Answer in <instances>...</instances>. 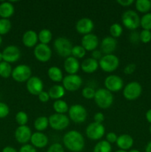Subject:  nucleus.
I'll return each mask as SVG.
<instances>
[{
  "label": "nucleus",
  "mask_w": 151,
  "mask_h": 152,
  "mask_svg": "<svg viewBox=\"0 0 151 152\" xmlns=\"http://www.w3.org/2000/svg\"><path fill=\"white\" fill-rule=\"evenodd\" d=\"M62 141L65 148L71 152H81L85 145L83 135L76 130H70L65 133Z\"/></svg>",
  "instance_id": "1"
},
{
  "label": "nucleus",
  "mask_w": 151,
  "mask_h": 152,
  "mask_svg": "<svg viewBox=\"0 0 151 152\" xmlns=\"http://www.w3.org/2000/svg\"><path fill=\"white\" fill-rule=\"evenodd\" d=\"M113 95L106 88H99L96 91L94 101L97 106L102 109L110 108L113 103Z\"/></svg>",
  "instance_id": "2"
},
{
  "label": "nucleus",
  "mask_w": 151,
  "mask_h": 152,
  "mask_svg": "<svg viewBox=\"0 0 151 152\" xmlns=\"http://www.w3.org/2000/svg\"><path fill=\"white\" fill-rule=\"evenodd\" d=\"M141 18L137 12L127 10L121 15V22L127 29L134 31L140 26Z\"/></svg>",
  "instance_id": "3"
},
{
  "label": "nucleus",
  "mask_w": 151,
  "mask_h": 152,
  "mask_svg": "<svg viewBox=\"0 0 151 152\" xmlns=\"http://www.w3.org/2000/svg\"><path fill=\"white\" fill-rule=\"evenodd\" d=\"M119 63V59L118 56L113 53L103 55V56L99 61L100 68L106 73L114 72L118 68Z\"/></svg>",
  "instance_id": "4"
},
{
  "label": "nucleus",
  "mask_w": 151,
  "mask_h": 152,
  "mask_svg": "<svg viewBox=\"0 0 151 152\" xmlns=\"http://www.w3.org/2000/svg\"><path fill=\"white\" fill-rule=\"evenodd\" d=\"M53 48L56 53L61 57L67 58L71 56L73 45L68 38L58 37L53 42Z\"/></svg>",
  "instance_id": "5"
},
{
  "label": "nucleus",
  "mask_w": 151,
  "mask_h": 152,
  "mask_svg": "<svg viewBox=\"0 0 151 152\" xmlns=\"http://www.w3.org/2000/svg\"><path fill=\"white\" fill-rule=\"evenodd\" d=\"M68 113L70 120L75 123H82L87 120V109L80 104H74L71 105Z\"/></svg>",
  "instance_id": "6"
},
{
  "label": "nucleus",
  "mask_w": 151,
  "mask_h": 152,
  "mask_svg": "<svg viewBox=\"0 0 151 152\" xmlns=\"http://www.w3.org/2000/svg\"><path fill=\"white\" fill-rule=\"evenodd\" d=\"M48 120L49 126L55 131H63L70 125V119L66 114L55 113L48 117Z\"/></svg>",
  "instance_id": "7"
},
{
  "label": "nucleus",
  "mask_w": 151,
  "mask_h": 152,
  "mask_svg": "<svg viewBox=\"0 0 151 152\" xmlns=\"http://www.w3.org/2000/svg\"><path fill=\"white\" fill-rule=\"evenodd\" d=\"M142 93V87L139 82L132 81L123 88V96L127 100L133 101L138 99Z\"/></svg>",
  "instance_id": "8"
},
{
  "label": "nucleus",
  "mask_w": 151,
  "mask_h": 152,
  "mask_svg": "<svg viewBox=\"0 0 151 152\" xmlns=\"http://www.w3.org/2000/svg\"><path fill=\"white\" fill-rule=\"evenodd\" d=\"M32 77L31 68L28 65L21 64L15 67L12 71L11 77L17 83H26Z\"/></svg>",
  "instance_id": "9"
},
{
  "label": "nucleus",
  "mask_w": 151,
  "mask_h": 152,
  "mask_svg": "<svg viewBox=\"0 0 151 152\" xmlns=\"http://www.w3.org/2000/svg\"><path fill=\"white\" fill-rule=\"evenodd\" d=\"M85 134L92 140H100L105 134V127L102 123L93 122L86 127Z\"/></svg>",
  "instance_id": "10"
},
{
  "label": "nucleus",
  "mask_w": 151,
  "mask_h": 152,
  "mask_svg": "<svg viewBox=\"0 0 151 152\" xmlns=\"http://www.w3.org/2000/svg\"><path fill=\"white\" fill-rule=\"evenodd\" d=\"M82 83V79L78 74H68L64 77L62 80V86L65 91L74 92L80 89Z\"/></svg>",
  "instance_id": "11"
},
{
  "label": "nucleus",
  "mask_w": 151,
  "mask_h": 152,
  "mask_svg": "<svg viewBox=\"0 0 151 152\" xmlns=\"http://www.w3.org/2000/svg\"><path fill=\"white\" fill-rule=\"evenodd\" d=\"M104 85L107 90L113 92H118L124 87V81L121 77L115 74H111L105 78Z\"/></svg>",
  "instance_id": "12"
},
{
  "label": "nucleus",
  "mask_w": 151,
  "mask_h": 152,
  "mask_svg": "<svg viewBox=\"0 0 151 152\" xmlns=\"http://www.w3.org/2000/svg\"><path fill=\"white\" fill-rule=\"evenodd\" d=\"M33 54L38 62H47L51 59L52 50L48 45L39 43L34 48Z\"/></svg>",
  "instance_id": "13"
},
{
  "label": "nucleus",
  "mask_w": 151,
  "mask_h": 152,
  "mask_svg": "<svg viewBox=\"0 0 151 152\" xmlns=\"http://www.w3.org/2000/svg\"><path fill=\"white\" fill-rule=\"evenodd\" d=\"M1 53H2L3 61L10 64L17 62L21 57L20 49L18 46L14 45H10L5 47Z\"/></svg>",
  "instance_id": "14"
},
{
  "label": "nucleus",
  "mask_w": 151,
  "mask_h": 152,
  "mask_svg": "<svg viewBox=\"0 0 151 152\" xmlns=\"http://www.w3.org/2000/svg\"><path fill=\"white\" fill-rule=\"evenodd\" d=\"M26 88L30 94L38 96L41 91H43L44 84L41 79L36 76H32L26 82Z\"/></svg>",
  "instance_id": "15"
},
{
  "label": "nucleus",
  "mask_w": 151,
  "mask_h": 152,
  "mask_svg": "<svg viewBox=\"0 0 151 152\" xmlns=\"http://www.w3.org/2000/svg\"><path fill=\"white\" fill-rule=\"evenodd\" d=\"M32 134L30 128L28 127V126H18L15 130L14 137L16 140L19 143L25 145L30 142Z\"/></svg>",
  "instance_id": "16"
},
{
  "label": "nucleus",
  "mask_w": 151,
  "mask_h": 152,
  "mask_svg": "<svg viewBox=\"0 0 151 152\" xmlns=\"http://www.w3.org/2000/svg\"><path fill=\"white\" fill-rule=\"evenodd\" d=\"M81 45L86 50V51H93L96 50L99 44V39L94 34H89L84 35L81 40Z\"/></svg>",
  "instance_id": "17"
},
{
  "label": "nucleus",
  "mask_w": 151,
  "mask_h": 152,
  "mask_svg": "<svg viewBox=\"0 0 151 152\" xmlns=\"http://www.w3.org/2000/svg\"><path fill=\"white\" fill-rule=\"evenodd\" d=\"M93 28H94V23H93V20L87 17L78 19L76 24V31L78 34H82L83 36L91 34Z\"/></svg>",
  "instance_id": "18"
},
{
  "label": "nucleus",
  "mask_w": 151,
  "mask_h": 152,
  "mask_svg": "<svg viewBox=\"0 0 151 152\" xmlns=\"http://www.w3.org/2000/svg\"><path fill=\"white\" fill-rule=\"evenodd\" d=\"M30 142L34 148H43L47 146L49 140L47 135L43 132H36L32 134Z\"/></svg>",
  "instance_id": "19"
},
{
  "label": "nucleus",
  "mask_w": 151,
  "mask_h": 152,
  "mask_svg": "<svg viewBox=\"0 0 151 152\" xmlns=\"http://www.w3.org/2000/svg\"><path fill=\"white\" fill-rule=\"evenodd\" d=\"M116 39L113 38L112 37H106L101 42V51L104 55L112 54L117 48Z\"/></svg>",
  "instance_id": "20"
},
{
  "label": "nucleus",
  "mask_w": 151,
  "mask_h": 152,
  "mask_svg": "<svg viewBox=\"0 0 151 152\" xmlns=\"http://www.w3.org/2000/svg\"><path fill=\"white\" fill-rule=\"evenodd\" d=\"M81 68L78 59L70 56L65 58L64 61V69L68 74H77Z\"/></svg>",
  "instance_id": "21"
},
{
  "label": "nucleus",
  "mask_w": 151,
  "mask_h": 152,
  "mask_svg": "<svg viewBox=\"0 0 151 152\" xmlns=\"http://www.w3.org/2000/svg\"><path fill=\"white\" fill-rule=\"evenodd\" d=\"M22 43L27 48H35L38 42V34L33 30H28L22 36Z\"/></svg>",
  "instance_id": "22"
},
{
  "label": "nucleus",
  "mask_w": 151,
  "mask_h": 152,
  "mask_svg": "<svg viewBox=\"0 0 151 152\" xmlns=\"http://www.w3.org/2000/svg\"><path fill=\"white\" fill-rule=\"evenodd\" d=\"M115 143L119 149L127 151V150L130 149L133 147L134 140L130 134H123L118 136V139Z\"/></svg>",
  "instance_id": "23"
},
{
  "label": "nucleus",
  "mask_w": 151,
  "mask_h": 152,
  "mask_svg": "<svg viewBox=\"0 0 151 152\" xmlns=\"http://www.w3.org/2000/svg\"><path fill=\"white\" fill-rule=\"evenodd\" d=\"M99 61L93 59L92 57L84 59L81 64V68L83 72L86 74H93L96 72L99 68Z\"/></svg>",
  "instance_id": "24"
},
{
  "label": "nucleus",
  "mask_w": 151,
  "mask_h": 152,
  "mask_svg": "<svg viewBox=\"0 0 151 152\" xmlns=\"http://www.w3.org/2000/svg\"><path fill=\"white\" fill-rule=\"evenodd\" d=\"M15 11L13 4L10 1H2L0 4V17L7 19L11 17Z\"/></svg>",
  "instance_id": "25"
},
{
  "label": "nucleus",
  "mask_w": 151,
  "mask_h": 152,
  "mask_svg": "<svg viewBox=\"0 0 151 152\" xmlns=\"http://www.w3.org/2000/svg\"><path fill=\"white\" fill-rule=\"evenodd\" d=\"M65 93H66V91L62 85H54L50 87L48 91L50 98L55 100L62 99V98L65 96Z\"/></svg>",
  "instance_id": "26"
},
{
  "label": "nucleus",
  "mask_w": 151,
  "mask_h": 152,
  "mask_svg": "<svg viewBox=\"0 0 151 152\" xmlns=\"http://www.w3.org/2000/svg\"><path fill=\"white\" fill-rule=\"evenodd\" d=\"M47 76L51 81L54 83L62 82L64 78L62 69L57 66H51L47 70Z\"/></svg>",
  "instance_id": "27"
},
{
  "label": "nucleus",
  "mask_w": 151,
  "mask_h": 152,
  "mask_svg": "<svg viewBox=\"0 0 151 152\" xmlns=\"http://www.w3.org/2000/svg\"><path fill=\"white\" fill-rule=\"evenodd\" d=\"M34 129L37 132H42L45 131L49 127V120L48 117L44 116H40L35 120L33 123Z\"/></svg>",
  "instance_id": "28"
},
{
  "label": "nucleus",
  "mask_w": 151,
  "mask_h": 152,
  "mask_svg": "<svg viewBox=\"0 0 151 152\" xmlns=\"http://www.w3.org/2000/svg\"><path fill=\"white\" fill-rule=\"evenodd\" d=\"M53 108L56 114H65V113L68 112L69 110V105L63 99H58L55 100L53 104Z\"/></svg>",
  "instance_id": "29"
},
{
  "label": "nucleus",
  "mask_w": 151,
  "mask_h": 152,
  "mask_svg": "<svg viewBox=\"0 0 151 152\" xmlns=\"http://www.w3.org/2000/svg\"><path fill=\"white\" fill-rule=\"evenodd\" d=\"M135 6L137 11L139 13H149L151 10V1L150 0H137L135 1Z\"/></svg>",
  "instance_id": "30"
},
{
  "label": "nucleus",
  "mask_w": 151,
  "mask_h": 152,
  "mask_svg": "<svg viewBox=\"0 0 151 152\" xmlns=\"http://www.w3.org/2000/svg\"><path fill=\"white\" fill-rule=\"evenodd\" d=\"M38 39L41 44L48 45L53 39V34L49 29L44 28L38 32Z\"/></svg>",
  "instance_id": "31"
},
{
  "label": "nucleus",
  "mask_w": 151,
  "mask_h": 152,
  "mask_svg": "<svg viewBox=\"0 0 151 152\" xmlns=\"http://www.w3.org/2000/svg\"><path fill=\"white\" fill-rule=\"evenodd\" d=\"M12 71H13V68L10 63L4 61L0 62V77L4 79L9 78L11 77Z\"/></svg>",
  "instance_id": "32"
},
{
  "label": "nucleus",
  "mask_w": 151,
  "mask_h": 152,
  "mask_svg": "<svg viewBox=\"0 0 151 152\" xmlns=\"http://www.w3.org/2000/svg\"><path fill=\"white\" fill-rule=\"evenodd\" d=\"M93 152H112V145L105 140H100L95 145Z\"/></svg>",
  "instance_id": "33"
},
{
  "label": "nucleus",
  "mask_w": 151,
  "mask_h": 152,
  "mask_svg": "<svg viewBox=\"0 0 151 152\" xmlns=\"http://www.w3.org/2000/svg\"><path fill=\"white\" fill-rule=\"evenodd\" d=\"M86 52L87 51L81 45H78L73 46L72 50H71V56L77 59H82L86 55Z\"/></svg>",
  "instance_id": "34"
},
{
  "label": "nucleus",
  "mask_w": 151,
  "mask_h": 152,
  "mask_svg": "<svg viewBox=\"0 0 151 152\" xmlns=\"http://www.w3.org/2000/svg\"><path fill=\"white\" fill-rule=\"evenodd\" d=\"M109 31L110 34V37H112L113 38H119L123 33V28L120 24L113 23L110 27Z\"/></svg>",
  "instance_id": "35"
},
{
  "label": "nucleus",
  "mask_w": 151,
  "mask_h": 152,
  "mask_svg": "<svg viewBox=\"0 0 151 152\" xmlns=\"http://www.w3.org/2000/svg\"><path fill=\"white\" fill-rule=\"evenodd\" d=\"M11 22L10 19H0V36L5 35L11 30Z\"/></svg>",
  "instance_id": "36"
},
{
  "label": "nucleus",
  "mask_w": 151,
  "mask_h": 152,
  "mask_svg": "<svg viewBox=\"0 0 151 152\" xmlns=\"http://www.w3.org/2000/svg\"><path fill=\"white\" fill-rule=\"evenodd\" d=\"M140 26L143 30L150 31L151 30V13L144 14L141 17Z\"/></svg>",
  "instance_id": "37"
},
{
  "label": "nucleus",
  "mask_w": 151,
  "mask_h": 152,
  "mask_svg": "<svg viewBox=\"0 0 151 152\" xmlns=\"http://www.w3.org/2000/svg\"><path fill=\"white\" fill-rule=\"evenodd\" d=\"M15 120L19 126H27V123L28 122V115L25 111H20L16 113L15 116Z\"/></svg>",
  "instance_id": "38"
},
{
  "label": "nucleus",
  "mask_w": 151,
  "mask_h": 152,
  "mask_svg": "<svg viewBox=\"0 0 151 152\" xmlns=\"http://www.w3.org/2000/svg\"><path fill=\"white\" fill-rule=\"evenodd\" d=\"M95 94H96V90L90 86L84 87L81 91V95H82L83 97L87 99H94Z\"/></svg>",
  "instance_id": "39"
},
{
  "label": "nucleus",
  "mask_w": 151,
  "mask_h": 152,
  "mask_svg": "<svg viewBox=\"0 0 151 152\" xmlns=\"http://www.w3.org/2000/svg\"><path fill=\"white\" fill-rule=\"evenodd\" d=\"M139 38H140V41L142 43H144V44L149 43L151 41V31L142 30L139 33Z\"/></svg>",
  "instance_id": "40"
},
{
  "label": "nucleus",
  "mask_w": 151,
  "mask_h": 152,
  "mask_svg": "<svg viewBox=\"0 0 151 152\" xmlns=\"http://www.w3.org/2000/svg\"><path fill=\"white\" fill-rule=\"evenodd\" d=\"M10 113V108L6 103L0 102V119L5 118Z\"/></svg>",
  "instance_id": "41"
},
{
  "label": "nucleus",
  "mask_w": 151,
  "mask_h": 152,
  "mask_svg": "<svg viewBox=\"0 0 151 152\" xmlns=\"http://www.w3.org/2000/svg\"><path fill=\"white\" fill-rule=\"evenodd\" d=\"M47 152H65V149L62 144L59 142H54L47 148Z\"/></svg>",
  "instance_id": "42"
},
{
  "label": "nucleus",
  "mask_w": 151,
  "mask_h": 152,
  "mask_svg": "<svg viewBox=\"0 0 151 152\" xmlns=\"http://www.w3.org/2000/svg\"><path fill=\"white\" fill-rule=\"evenodd\" d=\"M118 139V135L114 132H109L106 134V140H105L107 141L109 143L113 144L115 143Z\"/></svg>",
  "instance_id": "43"
},
{
  "label": "nucleus",
  "mask_w": 151,
  "mask_h": 152,
  "mask_svg": "<svg viewBox=\"0 0 151 152\" xmlns=\"http://www.w3.org/2000/svg\"><path fill=\"white\" fill-rule=\"evenodd\" d=\"M37 96H38V99H39L40 102H44V103L48 102V101L50 100V96H49L48 92L44 91H41V93H40L39 94H38Z\"/></svg>",
  "instance_id": "44"
},
{
  "label": "nucleus",
  "mask_w": 151,
  "mask_h": 152,
  "mask_svg": "<svg viewBox=\"0 0 151 152\" xmlns=\"http://www.w3.org/2000/svg\"><path fill=\"white\" fill-rule=\"evenodd\" d=\"M19 152H37L36 148H34L31 144H25V145H22L19 149Z\"/></svg>",
  "instance_id": "45"
},
{
  "label": "nucleus",
  "mask_w": 151,
  "mask_h": 152,
  "mask_svg": "<svg viewBox=\"0 0 151 152\" xmlns=\"http://www.w3.org/2000/svg\"><path fill=\"white\" fill-rule=\"evenodd\" d=\"M136 64L130 63L125 66V68H124V73L125 74L129 75V74H132L133 73H134V71H136Z\"/></svg>",
  "instance_id": "46"
},
{
  "label": "nucleus",
  "mask_w": 151,
  "mask_h": 152,
  "mask_svg": "<svg viewBox=\"0 0 151 152\" xmlns=\"http://www.w3.org/2000/svg\"><path fill=\"white\" fill-rule=\"evenodd\" d=\"M105 114L102 112H97L95 114L94 117H93V120H94L95 123H102L105 121Z\"/></svg>",
  "instance_id": "47"
},
{
  "label": "nucleus",
  "mask_w": 151,
  "mask_h": 152,
  "mask_svg": "<svg viewBox=\"0 0 151 152\" xmlns=\"http://www.w3.org/2000/svg\"><path fill=\"white\" fill-rule=\"evenodd\" d=\"M130 40L132 43H138L140 41L139 38V33L136 31H133L130 35Z\"/></svg>",
  "instance_id": "48"
},
{
  "label": "nucleus",
  "mask_w": 151,
  "mask_h": 152,
  "mask_svg": "<svg viewBox=\"0 0 151 152\" xmlns=\"http://www.w3.org/2000/svg\"><path fill=\"white\" fill-rule=\"evenodd\" d=\"M102 56H103V55H102V52L101 51V50H99L96 49V50L92 51L91 57L93 58V59H96V60L99 61Z\"/></svg>",
  "instance_id": "49"
},
{
  "label": "nucleus",
  "mask_w": 151,
  "mask_h": 152,
  "mask_svg": "<svg viewBox=\"0 0 151 152\" xmlns=\"http://www.w3.org/2000/svg\"><path fill=\"white\" fill-rule=\"evenodd\" d=\"M116 2L122 7H129L135 2L133 0H117Z\"/></svg>",
  "instance_id": "50"
},
{
  "label": "nucleus",
  "mask_w": 151,
  "mask_h": 152,
  "mask_svg": "<svg viewBox=\"0 0 151 152\" xmlns=\"http://www.w3.org/2000/svg\"><path fill=\"white\" fill-rule=\"evenodd\" d=\"M1 152H19L15 148L12 146H5L2 149Z\"/></svg>",
  "instance_id": "51"
},
{
  "label": "nucleus",
  "mask_w": 151,
  "mask_h": 152,
  "mask_svg": "<svg viewBox=\"0 0 151 152\" xmlns=\"http://www.w3.org/2000/svg\"><path fill=\"white\" fill-rule=\"evenodd\" d=\"M145 117H146L147 121L151 124V108L147 111L146 114H145Z\"/></svg>",
  "instance_id": "52"
},
{
  "label": "nucleus",
  "mask_w": 151,
  "mask_h": 152,
  "mask_svg": "<svg viewBox=\"0 0 151 152\" xmlns=\"http://www.w3.org/2000/svg\"><path fill=\"white\" fill-rule=\"evenodd\" d=\"M145 152H151V141H150L146 145L145 148Z\"/></svg>",
  "instance_id": "53"
},
{
  "label": "nucleus",
  "mask_w": 151,
  "mask_h": 152,
  "mask_svg": "<svg viewBox=\"0 0 151 152\" xmlns=\"http://www.w3.org/2000/svg\"><path fill=\"white\" fill-rule=\"evenodd\" d=\"M3 61V56H2V53L0 51V62H1Z\"/></svg>",
  "instance_id": "54"
},
{
  "label": "nucleus",
  "mask_w": 151,
  "mask_h": 152,
  "mask_svg": "<svg viewBox=\"0 0 151 152\" xmlns=\"http://www.w3.org/2000/svg\"><path fill=\"white\" fill-rule=\"evenodd\" d=\"M129 152H140L139 151V150H137V149H131V150H130V151H129Z\"/></svg>",
  "instance_id": "55"
},
{
  "label": "nucleus",
  "mask_w": 151,
  "mask_h": 152,
  "mask_svg": "<svg viewBox=\"0 0 151 152\" xmlns=\"http://www.w3.org/2000/svg\"><path fill=\"white\" fill-rule=\"evenodd\" d=\"M115 152H127V151H123V150H121V149H118V150H117V151H115Z\"/></svg>",
  "instance_id": "56"
},
{
  "label": "nucleus",
  "mask_w": 151,
  "mask_h": 152,
  "mask_svg": "<svg viewBox=\"0 0 151 152\" xmlns=\"http://www.w3.org/2000/svg\"><path fill=\"white\" fill-rule=\"evenodd\" d=\"M1 43H2V37H1V36H0V46H1Z\"/></svg>",
  "instance_id": "57"
},
{
  "label": "nucleus",
  "mask_w": 151,
  "mask_h": 152,
  "mask_svg": "<svg viewBox=\"0 0 151 152\" xmlns=\"http://www.w3.org/2000/svg\"><path fill=\"white\" fill-rule=\"evenodd\" d=\"M150 134H151V126H150Z\"/></svg>",
  "instance_id": "58"
}]
</instances>
